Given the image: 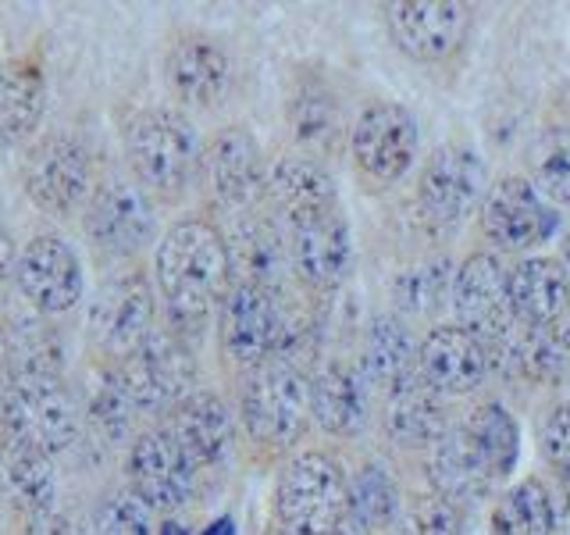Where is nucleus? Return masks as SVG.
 <instances>
[{"instance_id":"obj_30","label":"nucleus","mask_w":570,"mask_h":535,"mask_svg":"<svg viewBox=\"0 0 570 535\" xmlns=\"http://www.w3.org/2000/svg\"><path fill=\"white\" fill-rule=\"evenodd\" d=\"M385 428H389V436L403 446L435 442L445 432V415H442L439 392L428 386L421 374L400 382L396 389H389Z\"/></svg>"},{"instance_id":"obj_12","label":"nucleus","mask_w":570,"mask_h":535,"mask_svg":"<svg viewBox=\"0 0 570 535\" xmlns=\"http://www.w3.org/2000/svg\"><path fill=\"white\" fill-rule=\"evenodd\" d=\"M285 339V321L272 290L232 285L222 296V347L236 364L257 368L272 361Z\"/></svg>"},{"instance_id":"obj_14","label":"nucleus","mask_w":570,"mask_h":535,"mask_svg":"<svg viewBox=\"0 0 570 535\" xmlns=\"http://www.w3.org/2000/svg\"><path fill=\"white\" fill-rule=\"evenodd\" d=\"M453 308L460 329L474 339H492L499 343L513 329V300H510V275L503 272L492 254H474L456 272L453 282Z\"/></svg>"},{"instance_id":"obj_47","label":"nucleus","mask_w":570,"mask_h":535,"mask_svg":"<svg viewBox=\"0 0 570 535\" xmlns=\"http://www.w3.org/2000/svg\"><path fill=\"white\" fill-rule=\"evenodd\" d=\"M157 535H186V528L183 525H175V522H165L157 528Z\"/></svg>"},{"instance_id":"obj_41","label":"nucleus","mask_w":570,"mask_h":535,"mask_svg":"<svg viewBox=\"0 0 570 535\" xmlns=\"http://www.w3.org/2000/svg\"><path fill=\"white\" fill-rule=\"evenodd\" d=\"M132 415H136V407L129 400V392H125L121 379H118V374H107L104 386L97 389V397H94V407H89V418H94V425L107 439L118 442V439L129 436Z\"/></svg>"},{"instance_id":"obj_25","label":"nucleus","mask_w":570,"mask_h":535,"mask_svg":"<svg viewBox=\"0 0 570 535\" xmlns=\"http://www.w3.org/2000/svg\"><path fill=\"white\" fill-rule=\"evenodd\" d=\"M503 368L528 382H557L570 364V332L560 325H513L499 339Z\"/></svg>"},{"instance_id":"obj_5","label":"nucleus","mask_w":570,"mask_h":535,"mask_svg":"<svg viewBox=\"0 0 570 535\" xmlns=\"http://www.w3.org/2000/svg\"><path fill=\"white\" fill-rule=\"evenodd\" d=\"M311 415V382L303 374L272 357L254 368L243 389V425L246 432L264 446H293Z\"/></svg>"},{"instance_id":"obj_9","label":"nucleus","mask_w":570,"mask_h":535,"mask_svg":"<svg viewBox=\"0 0 570 535\" xmlns=\"http://www.w3.org/2000/svg\"><path fill=\"white\" fill-rule=\"evenodd\" d=\"M136 410H165L178 407L189 397L193 386V357L171 335L154 332L132 357H125L115 371Z\"/></svg>"},{"instance_id":"obj_45","label":"nucleus","mask_w":570,"mask_h":535,"mask_svg":"<svg viewBox=\"0 0 570 535\" xmlns=\"http://www.w3.org/2000/svg\"><path fill=\"white\" fill-rule=\"evenodd\" d=\"M204 535H236V522H232V517H218L214 525H207Z\"/></svg>"},{"instance_id":"obj_13","label":"nucleus","mask_w":570,"mask_h":535,"mask_svg":"<svg viewBox=\"0 0 570 535\" xmlns=\"http://www.w3.org/2000/svg\"><path fill=\"white\" fill-rule=\"evenodd\" d=\"M86 236L104 254L129 257L154 236V207L150 196L129 178L104 183L86 204Z\"/></svg>"},{"instance_id":"obj_19","label":"nucleus","mask_w":570,"mask_h":535,"mask_svg":"<svg viewBox=\"0 0 570 535\" xmlns=\"http://www.w3.org/2000/svg\"><path fill=\"white\" fill-rule=\"evenodd\" d=\"M204 172L214 201L228 211L249 207L267 189L261 147L246 129H225L222 136H214L204 154Z\"/></svg>"},{"instance_id":"obj_32","label":"nucleus","mask_w":570,"mask_h":535,"mask_svg":"<svg viewBox=\"0 0 570 535\" xmlns=\"http://www.w3.org/2000/svg\"><path fill=\"white\" fill-rule=\"evenodd\" d=\"M4 478H8L14 504L29 510L32 517H47L53 510V499H58V475H53L50 454H43L36 442L8 439Z\"/></svg>"},{"instance_id":"obj_34","label":"nucleus","mask_w":570,"mask_h":535,"mask_svg":"<svg viewBox=\"0 0 570 535\" xmlns=\"http://www.w3.org/2000/svg\"><path fill=\"white\" fill-rule=\"evenodd\" d=\"M495 535H552L557 532V507L539 478L521 481L495 507Z\"/></svg>"},{"instance_id":"obj_43","label":"nucleus","mask_w":570,"mask_h":535,"mask_svg":"<svg viewBox=\"0 0 570 535\" xmlns=\"http://www.w3.org/2000/svg\"><path fill=\"white\" fill-rule=\"evenodd\" d=\"M542 446H546L549 464L560 471V478L570 481V403H560L549 415L546 432H542Z\"/></svg>"},{"instance_id":"obj_27","label":"nucleus","mask_w":570,"mask_h":535,"mask_svg":"<svg viewBox=\"0 0 570 535\" xmlns=\"http://www.w3.org/2000/svg\"><path fill=\"white\" fill-rule=\"evenodd\" d=\"M171 436L193 464H218L232 450V415L214 392H189L171 415Z\"/></svg>"},{"instance_id":"obj_40","label":"nucleus","mask_w":570,"mask_h":535,"mask_svg":"<svg viewBox=\"0 0 570 535\" xmlns=\"http://www.w3.org/2000/svg\"><path fill=\"white\" fill-rule=\"evenodd\" d=\"M350 510L367 528H379L389 522L392 510H396V486H392L382 468H364L361 478L353 481Z\"/></svg>"},{"instance_id":"obj_35","label":"nucleus","mask_w":570,"mask_h":535,"mask_svg":"<svg viewBox=\"0 0 570 535\" xmlns=\"http://www.w3.org/2000/svg\"><path fill=\"white\" fill-rule=\"evenodd\" d=\"M289 125L307 150H328L338 139V107L325 86H303L289 104Z\"/></svg>"},{"instance_id":"obj_2","label":"nucleus","mask_w":570,"mask_h":535,"mask_svg":"<svg viewBox=\"0 0 570 535\" xmlns=\"http://www.w3.org/2000/svg\"><path fill=\"white\" fill-rule=\"evenodd\" d=\"M125 154H129L139 189L171 201L193 183L196 165H200V139L186 115L171 107H150L129 121Z\"/></svg>"},{"instance_id":"obj_33","label":"nucleus","mask_w":570,"mask_h":535,"mask_svg":"<svg viewBox=\"0 0 570 535\" xmlns=\"http://www.w3.org/2000/svg\"><path fill=\"white\" fill-rule=\"evenodd\" d=\"M460 428L471 436V442L481 450V457L489 460L495 478H507L513 471L517 450H521V432H517V421L510 418L507 407H499V403L478 407L460 421Z\"/></svg>"},{"instance_id":"obj_1","label":"nucleus","mask_w":570,"mask_h":535,"mask_svg":"<svg viewBox=\"0 0 570 535\" xmlns=\"http://www.w3.org/2000/svg\"><path fill=\"white\" fill-rule=\"evenodd\" d=\"M228 282V250L207 222H178L157 246V285L178 321H196L222 300Z\"/></svg>"},{"instance_id":"obj_10","label":"nucleus","mask_w":570,"mask_h":535,"mask_svg":"<svg viewBox=\"0 0 570 535\" xmlns=\"http://www.w3.org/2000/svg\"><path fill=\"white\" fill-rule=\"evenodd\" d=\"M154 335V293L142 275H118L89 308V339L111 357H132Z\"/></svg>"},{"instance_id":"obj_21","label":"nucleus","mask_w":570,"mask_h":535,"mask_svg":"<svg viewBox=\"0 0 570 535\" xmlns=\"http://www.w3.org/2000/svg\"><path fill=\"white\" fill-rule=\"evenodd\" d=\"M165 79L171 94L189 107L222 104L232 86L228 54L210 40H183L168 50Z\"/></svg>"},{"instance_id":"obj_23","label":"nucleus","mask_w":570,"mask_h":535,"mask_svg":"<svg viewBox=\"0 0 570 535\" xmlns=\"http://www.w3.org/2000/svg\"><path fill=\"white\" fill-rule=\"evenodd\" d=\"M432 481L442 499H450V504H471V499L485 496L499 478L489 468V460L481 457L478 446L471 442V436L456 425V428H445L435 439Z\"/></svg>"},{"instance_id":"obj_42","label":"nucleus","mask_w":570,"mask_h":535,"mask_svg":"<svg viewBox=\"0 0 570 535\" xmlns=\"http://www.w3.org/2000/svg\"><path fill=\"white\" fill-rule=\"evenodd\" d=\"M403 535H460L456 507L442 496H424L403 517Z\"/></svg>"},{"instance_id":"obj_36","label":"nucleus","mask_w":570,"mask_h":535,"mask_svg":"<svg viewBox=\"0 0 570 535\" xmlns=\"http://www.w3.org/2000/svg\"><path fill=\"white\" fill-rule=\"evenodd\" d=\"M531 186L546 204H570V129H549L534 143Z\"/></svg>"},{"instance_id":"obj_44","label":"nucleus","mask_w":570,"mask_h":535,"mask_svg":"<svg viewBox=\"0 0 570 535\" xmlns=\"http://www.w3.org/2000/svg\"><path fill=\"white\" fill-rule=\"evenodd\" d=\"M11 279H14V250H11V240L0 232V300H4Z\"/></svg>"},{"instance_id":"obj_20","label":"nucleus","mask_w":570,"mask_h":535,"mask_svg":"<svg viewBox=\"0 0 570 535\" xmlns=\"http://www.w3.org/2000/svg\"><path fill=\"white\" fill-rule=\"evenodd\" d=\"M417 364H421V379L435 392L463 397V392L478 389L481 379H485L489 357H485V343L474 339L471 332L435 329V332H428V339L421 343Z\"/></svg>"},{"instance_id":"obj_17","label":"nucleus","mask_w":570,"mask_h":535,"mask_svg":"<svg viewBox=\"0 0 570 535\" xmlns=\"http://www.w3.org/2000/svg\"><path fill=\"white\" fill-rule=\"evenodd\" d=\"M481 222H485V236L507 250L546 243L560 225L557 211L534 193L528 178H503L499 186H492Z\"/></svg>"},{"instance_id":"obj_3","label":"nucleus","mask_w":570,"mask_h":535,"mask_svg":"<svg viewBox=\"0 0 570 535\" xmlns=\"http://www.w3.org/2000/svg\"><path fill=\"white\" fill-rule=\"evenodd\" d=\"M0 421L8 439L36 442L43 454H65L79 439V410L61 374H14L0 392Z\"/></svg>"},{"instance_id":"obj_22","label":"nucleus","mask_w":570,"mask_h":535,"mask_svg":"<svg viewBox=\"0 0 570 535\" xmlns=\"http://www.w3.org/2000/svg\"><path fill=\"white\" fill-rule=\"evenodd\" d=\"M228 250V275L236 285H257V290H272L282 282L285 268H289V250L278 236L272 222L243 218L225 240Z\"/></svg>"},{"instance_id":"obj_26","label":"nucleus","mask_w":570,"mask_h":535,"mask_svg":"<svg viewBox=\"0 0 570 535\" xmlns=\"http://www.w3.org/2000/svg\"><path fill=\"white\" fill-rule=\"evenodd\" d=\"M513 318L524 325H557L570 303V282L560 261L531 257L510 272Z\"/></svg>"},{"instance_id":"obj_8","label":"nucleus","mask_w":570,"mask_h":535,"mask_svg":"<svg viewBox=\"0 0 570 535\" xmlns=\"http://www.w3.org/2000/svg\"><path fill=\"white\" fill-rule=\"evenodd\" d=\"M489 175L481 157L468 147H442L432 154L421 175V211L439 228H453L468 222L485 201Z\"/></svg>"},{"instance_id":"obj_18","label":"nucleus","mask_w":570,"mask_h":535,"mask_svg":"<svg viewBox=\"0 0 570 535\" xmlns=\"http://www.w3.org/2000/svg\"><path fill=\"white\" fill-rule=\"evenodd\" d=\"M293 243L289 257L303 282H311L314 290H335L338 282L350 275L353 264V243H350V225L335 211L314 214V218L293 222Z\"/></svg>"},{"instance_id":"obj_37","label":"nucleus","mask_w":570,"mask_h":535,"mask_svg":"<svg viewBox=\"0 0 570 535\" xmlns=\"http://www.w3.org/2000/svg\"><path fill=\"white\" fill-rule=\"evenodd\" d=\"M4 347L14 357V374H32V371H50L58 374L61 364V343L50 325L36 318H18L4 332Z\"/></svg>"},{"instance_id":"obj_49","label":"nucleus","mask_w":570,"mask_h":535,"mask_svg":"<svg viewBox=\"0 0 570 535\" xmlns=\"http://www.w3.org/2000/svg\"><path fill=\"white\" fill-rule=\"evenodd\" d=\"M65 535H76V532H65Z\"/></svg>"},{"instance_id":"obj_46","label":"nucleus","mask_w":570,"mask_h":535,"mask_svg":"<svg viewBox=\"0 0 570 535\" xmlns=\"http://www.w3.org/2000/svg\"><path fill=\"white\" fill-rule=\"evenodd\" d=\"M560 254H563V261L570 264V222H567L563 232H560Z\"/></svg>"},{"instance_id":"obj_6","label":"nucleus","mask_w":570,"mask_h":535,"mask_svg":"<svg viewBox=\"0 0 570 535\" xmlns=\"http://www.w3.org/2000/svg\"><path fill=\"white\" fill-rule=\"evenodd\" d=\"M22 186L29 201L53 218H68L89 204L94 160H89L82 139L68 133H47L36 139L22 157Z\"/></svg>"},{"instance_id":"obj_7","label":"nucleus","mask_w":570,"mask_h":535,"mask_svg":"<svg viewBox=\"0 0 570 535\" xmlns=\"http://www.w3.org/2000/svg\"><path fill=\"white\" fill-rule=\"evenodd\" d=\"M14 285L36 314H65L82 300V261L61 236H32L14 261Z\"/></svg>"},{"instance_id":"obj_11","label":"nucleus","mask_w":570,"mask_h":535,"mask_svg":"<svg viewBox=\"0 0 570 535\" xmlns=\"http://www.w3.org/2000/svg\"><path fill=\"white\" fill-rule=\"evenodd\" d=\"M196 464L189 454L178 446L171 436V428H150L142 432L132 450H129V481L132 493L147 504L150 510H178L189 504L193 496V478H196Z\"/></svg>"},{"instance_id":"obj_16","label":"nucleus","mask_w":570,"mask_h":535,"mask_svg":"<svg viewBox=\"0 0 570 535\" xmlns=\"http://www.w3.org/2000/svg\"><path fill=\"white\" fill-rule=\"evenodd\" d=\"M396 43L417 61H439L463 43L471 26V8L456 0H400L385 8Z\"/></svg>"},{"instance_id":"obj_39","label":"nucleus","mask_w":570,"mask_h":535,"mask_svg":"<svg viewBox=\"0 0 570 535\" xmlns=\"http://www.w3.org/2000/svg\"><path fill=\"white\" fill-rule=\"evenodd\" d=\"M97 535H154V510L132 489H115L94 514Z\"/></svg>"},{"instance_id":"obj_28","label":"nucleus","mask_w":570,"mask_h":535,"mask_svg":"<svg viewBox=\"0 0 570 535\" xmlns=\"http://www.w3.org/2000/svg\"><path fill=\"white\" fill-rule=\"evenodd\" d=\"M267 193L289 225L338 207L332 175L314 157H282L267 175Z\"/></svg>"},{"instance_id":"obj_24","label":"nucleus","mask_w":570,"mask_h":535,"mask_svg":"<svg viewBox=\"0 0 570 535\" xmlns=\"http://www.w3.org/2000/svg\"><path fill=\"white\" fill-rule=\"evenodd\" d=\"M47 115V79L32 61H0V147L36 136Z\"/></svg>"},{"instance_id":"obj_15","label":"nucleus","mask_w":570,"mask_h":535,"mask_svg":"<svg viewBox=\"0 0 570 535\" xmlns=\"http://www.w3.org/2000/svg\"><path fill=\"white\" fill-rule=\"evenodd\" d=\"M417 154V121L400 104H371L353 125V157L379 183H396Z\"/></svg>"},{"instance_id":"obj_38","label":"nucleus","mask_w":570,"mask_h":535,"mask_svg":"<svg viewBox=\"0 0 570 535\" xmlns=\"http://www.w3.org/2000/svg\"><path fill=\"white\" fill-rule=\"evenodd\" d=\"M450 293V261L428 257L410 264L396 279V303L410 314H432Z\"/></svg>"},{"instance_id":"obj_4","label":"nucleus","mask_w":570,"mask_h":535,"mask_svg":"<svg viewBox=\"0 0 570 535\" xmlns=\"http://www.w3.org/2000/svg\"><path fill=\"white\" fill-rule=\"evenodd\" d=\"M350 510L343 468L325 454H299L285 464L275 489V514L285 535H332Z\"/></svg>"},{"instance_id":"obj_31","label":"nucleus","mask_w":570,"mask_h":535,"mask_svg":"<svg viewBox=\"0 0 570 535\" xmlns=\"http://www.w3.org/2000/svg\"><path fill=\"white\" fill-rule=\"evenodd\" d=\"M364 379L382 386L385 392L417 374V350L400 318L382 314L371 321L364 339Z\"/></svg>"},{"instance_id":"obj_50","label":"nucleus","mask_w":570,"mask_h":535,"mask_svg":"<svg viewBox=\"0 0 570 535\" xmlns=\"http://www.w3.org/2000/svg\"><path fill=\"white\" fill-rule=\"evenodd\" d=\"M278 535H285V532H278Z\"/></svg>"},{"instance_id":"obj_48","label":"nucleus","mask_w":570,"mask_h":535,"mask_svg":"<svg viewBox=\"0 0 570 535\" xmlns=\"http://www.w3.org/2000/svg\"><path fill=\"white\" fill-rule=\"evenodd\" d=\"M332 535H346V532H332Z\"/></svg>"},{"instance_id":"obj_29","label":"nucleus","mask_w":570,"mask_h":535,"mask_svg":"<svg viewBox=\"0 0 570 535\" xmlns=\"http://www.w3.org/2000/svg\"><path fill=\"white\" fill-rule=\"evenodd\" d=\"M311 415L332 436L361 432V425L367 418L361 371L350 364H338V361L321 368L311 382Z\"/></svg>"}]
</instances>
